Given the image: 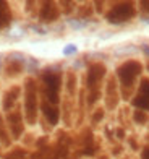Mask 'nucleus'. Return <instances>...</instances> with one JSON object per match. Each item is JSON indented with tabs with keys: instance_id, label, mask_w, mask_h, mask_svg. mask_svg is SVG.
I'll use <instances>...</instances> for the list:
<instances>
[{
	"instance_id": "6",
	"label": "nucleus",
	"mask_w": 149,
	"mask_h": 159,
	"mask_svg": "<svg viewBox=\"0 0 149 159\" xmlns=\"http://www.w3.org/2000/svg\"><path fill=\"white\" fill-rule=\"evenodd\" d=\"M7 122V128H8V133L11 136V140H20L24 133V115L23 111L20 109H13L11 112L7 114L5 117Z\"/></svg>"
},
{
	"instance_id": "8",
	"label": "nucleus",
	"mask_w": 149,
	"mask_h": 159,
	"mask_svg": "<svg viewBox=\"0 0 149 159\" xmlns=\"http://www.w3.org/2000/svg\"><path fill=\"white\" fill-rule=\"evenodd\" d=\"M60 18V7L55 2H41L37 10L39 23H54Z\"/></svg>"
},
{
	"instance_id": "10",
	"label": "nucleus",
	"mask_w": 149,
	"mask_h": 159,
	"mask_svg": "<svg viewBox=\"0 0 149 159\" xmlns=\"http://www.w3.org/2000/svg\"><path fill=\"white\" fill-rule=\"evenodd\" d=\"M20 94H21V88L18 84L10 86V88L3 93V96H2V111L5 114H8V112H11L13 109H15V106H16L18 99H20Z\"/></svg>"
},
{
	"instance_id": "15",
	"label": "nucleus",
	"mask_w": 149,
	"mask_h": 159,
	"mask_svg": "<svg viewBox=\"0 0 149 159\" xmlns=\"http://www.w3.org/2000/svg\"><path fill=\"white\" fill-rule=\"evenodd\" d=\"M96 153V144H94V138H93V133L86 132V135L83 136V154L86 156H93Z\"/></svg>"
},
{
	"instance_id": "5",
	"label": "nucleus",
	"mask_w": 149,
	"mask_h": 159,
	"mask_svg": "<svg viewBox=\"0 0 149 159\" xmlns=\"http://www.w3.org/2000/svg\"><path fill=\"white\" fill-rule=\"evenodd\" d=\"M134 16H136V7H134L133 2H117L105 11L104 20L109 25L118 26V25L128 23Z\"/></svg>"
},
{
	"instance_id": "2",
	"label": "nucleus",
	"mask_w": 149,
	"mask_h": 159,
	"mask_svg": "<svg viewBox=\"0 0 149 159\" xmlns=\"http://www.w3.org/2000/svg\"><path fill=\"white\" fill-rule=\"evenodd\" d=\"M41 91L42 101H47L49 104L59 106L60 102V89L63 83L62 70L57 67H47L41 73Z\"/></svg>"
},
{
	"instance_id": "16",
	"label": "nucleus",
	"mask_w": 149,
	"mask_h": 159,
	"mask_svg": "<svg viewBox=\"0 0 149 159\" xmlns=\"http://www.w3.org/2000/svg\"><path fill=\"white\" fill-rule=\"evenodd\" d=\"M65 86H67V91L70 93V94H75V91H76V75H75V71H68L67 73Z\"/></svg>"
},
{
	"instance_id": "13",
	"label": "nucleus",
	"mask_w": 149,
	"mask_h": 159,
	"mask_svg": "<svg viewBox=\"0 0 149 159\" xmlns=\"http://www.w3.org/2000/svg\"><path fill=\"white\" fill-rule=\"evenodd\" d=\"M11 20H13V15H11V8L8 2H0V30H5L7 26H10Z\"/></svg>"
},
{
	"instance_id": "18",
	"label": "nucleus",
	"mask_w": 149,
	"mask_h": 159,
	"mask_svg": "<svg viewBox=\"0 0 149 159\" xmlns=\"http://www.w3.org/2000/svg\"><path fill=\"white\" fill-rule=\"evenodd\" d=\"M133 120H134V124H138V125H144L146 122H147V112L144 111H133Z\"/></svg>"
},
{
	"instance_id": "25",
	"label": "nucleus",
	"mask_w": 149,
	"mask_h": 159,
	"mask_svg": "<svg viewBox=\"0 0 149 159\" xmlns=\"http://www.w3.org/2000/svg\"><path fill=\"white\" fill-rule=\"evenodd\" d=\"M141 50H143V54L149 59V44H141Z\"/></svg>"
},
{
	"instance_id": "22",
	"label": "nucleus",
	"mask_w": 149,
	"mask_h": 159,
	"mask_svg": "<svg viewBox=\"0 0 149 159\" xmlns=\"http://www.w3.org/2000/svg\"><path fill=\"white\" fill-rule=\"evenodd\" d=\"M31 31H34L36 34H41V36L47 34V30H46V28H42V26H37V25H33V26H31Z\"/></svg>"
},
{
	"instance_id": "24",
	"label": "nucleus",
	"mask_w": 149,
	"mask_h": 159,
	"mask_svg": "<svg viewBox=\"0 0 149 159\" xmlns=\"http://www.w3.org/2000/svg\"><path fill=\"white\" fill-rule=\"evenodd\" d=\"M141 159H149V144L144 146L143 151H141Z\"/></svg>"
},
{
	"instance_id": "3",
	"label": "nucleus",
	"mask_w": 149,
	"mask_h": 159,
	"mask_svg": "<svg viewBox=\"0 0 149 159\" xmlns=\"http://www.w3.org/2000/svg\"><path fill=\"white\" fill-rule=\"evenodd\" d=\"M23 115L28 125L37 124L39 115V88L34 78H26L23 86Z\"/></svg>"
},
{
	"instance_id": "7",
	"label": "nucleus",
	"mask_w": 149,
	"mask_h": 159,
	"mask_svg": "<svg viewBox=\"0 0 149 159\" xmlns=\"http://www.w3.org/2000/svg\"><path fill=\"white\" fill-rule=\"evenodd\" d=\"M131 104L134 109L149 112V78H141L138 89L131 99Z\"/></svg>"
},
{
	"instance_id": "4",
	"label": "nucleus",
	"mask_w": 149,
	"mask_h": 159,
	"mask_svg": "<svg viewBox=\"0 0 149 159\" xmlns=\"http://www.w3.org/2000/svg\"><path fill=\"white\" fill-rule=\"evenodd\" d=\"M107 75V67L102 62H93L86 70V88H88V104H96L101 99V84Z\"/></svg>"
},
{
	"instance_id": "23",
	"label": "nucleus",
	"mask_w": 149,
	"mask_h": 159,
	"mask_svg": "<svg viewBox=\"0 0 149 159\" xmlns=\"http://www.w3.org/2000/svg\"><path fill=\"white\" fill-rule=\"evenodd\" d=\"M23 34H24V30H23V28H13L11 33H10V36H13V38H21Z\"/></svg>"
},
{
	"instance_id": "27",
	"label": "nucleus",
	"mask_w": 149,
	"mask_h": 159,
	"mask_svg": "<svg viewBox=\"0 0 149 159\" xmlns=\"http://www.w3.org/2000/svg\"><path fill=\"white\" fill-rule=\"evenodd\" d=\"M147 71H149V65H147Z\"/></svg>"
},
{
	"instance_id": "9",
	"label": "nucleus",
	"mask_w": 149,
	"mask_h": 159,
	"mask_svg": "<svg viewBox=\"0 0 149 159\" xmlns=\"http://www.w3.org/2000/svg\"><path fill=\"white\" fill-rule=\"evenodd\" d=\"M24 63H26V55L20 54V52H13L5 59V75L7 76H18L21 71L24 70Z\"/></svg>"
},
{
	"instance_id": "19",
	"label": "nucleus",
	"mask_w": 149,
	"mask_h": 159,
	"mask_svg": "<svg viewBox=\"0 0 149 159\" xmlns=\"http://www.w3.org/2000/svg\"><path fill=\"white\" fill-rule=\"evenodd\" d=\"M62 54L65 57H73V55L78 54V46L73 44V42H70V44H67L65 47L62 49Z\"/></svg>"
},
{
	"instance_id": "17",
	"label": "nucleus",
	"mask_w": 149,
	"mask_h": 159,
	"mask_svg": "<svg viewBox=\"0 0 149 159\" xmlns=\"http://www.w3.org/2000/svg\"><path fill=\"white\" fill-rule=\"evenodd\" d=\"M67 23L75 31H80V30H83V28H86V25H88L86 20H81V18H68Z\"/></svg>"
},
{
	"instance_id": "11",
	"label": "nucleus",
	"mask_w": 149,
	"mask_h": 159,
	"mask_svg": "<svg viewBox=\"0 0 149 159\" xmlns=\"http://www.w3.org/2000/svg\"><path fill=\"white\" fill-rule=\"evenodd\" d=\"M118 101H120L118 86L115 81V76H112V78H109L107 84H105V104H107L109 109H115Z\"/></svg>"
},
{
	"instance_id": "26",
	"label": "nucleus",
	"mask_w": 149,
	"mask_h": 159,
	"mask_svg": "<svg viewBox=\"0 0 149 159\" xmlns=\"http://www.w3.org/2000/svg\"><path fill=\"white\" fill-rule=\"evenodd\" d=\"M115 136H117L118 140H123V138H125V132H123L122 128H118L117 132H115Z\"/></svg>"
},
{
	"instance_id": "14",
	"label": "nucleus",
	"mask_w": 149,
	"mask_h": 159,
	"mask_svg": "<svg viewBox=\"0 0 149 159\" xmlns=\"http://www.w3.org/2000/svg\"><path fill=\"white\" fill-rule=\"evenodd\" d=\"M0 144L5 148H8L11 144V136L8 133V128H7V122L3 119L2 112H0Z\"/></svg>"
},
{
	"instance_id": "21",
	"label": "nucleus",
	"mask_w": 149,
	"mask_h": 159,
	"mask_svg": "<svg viewBox=\"0 0 149 159\" xmlns=\"http://www.w3.org/2000/svg\"><path fill=\"white\" fill-rule=\"evenodd\" d=\"M104 119V109H97L94 114H93V124H99V122H101Z\"/></svg>"
},
{
	"instance_id": "1",
	"label": "nucleus",
	"mask_w": 149,
	"mask_h": 159,
	"mask_svg": "<svg viewBox=\"0 0 149 159\" xmlns=\"http://www.w3.org/2000/svg\"><path fill=\"white\" fill-rule=\"evenodd\" d=\"M141 73H143V65L134 59L125 60L115 68V78L118 80V88L122 91L123 99H130L134 89V83Z\"/></svg>"
},
{
	"instance_id": "12",
	"label": "nucleus",
	"mask_w": 149,
	"mask_h": 159,
	"mask_svg": "<svg viewBox=\"0 0 149 159\" xmlns=\"http://www.w3.org/2000/svg\"><path fill=\"white\" fill-rule=\"evenodd\" d=\"M41 112L44 115V119L47 120V124L50 127H55L60 120V109L59 106L49 104L47 101H41Z\"/></svg>"
},
{
	"instance_id": "20",
	"label": "nucleus",
	"mask_w": 149,
	"mask_h": 159,
	"mask_svg": "<svg viewBox=\"0 0 149 159\" xmlns=\"http://www.w3.org/2000/svg\"><path fill=\"white\" fill-rule=\"evenodd\" d=\"M136 47L134 46H128V47H118V49H115V54L117 55H126V54H133V52H136Z\"/></svg>"
}]
</instances>
